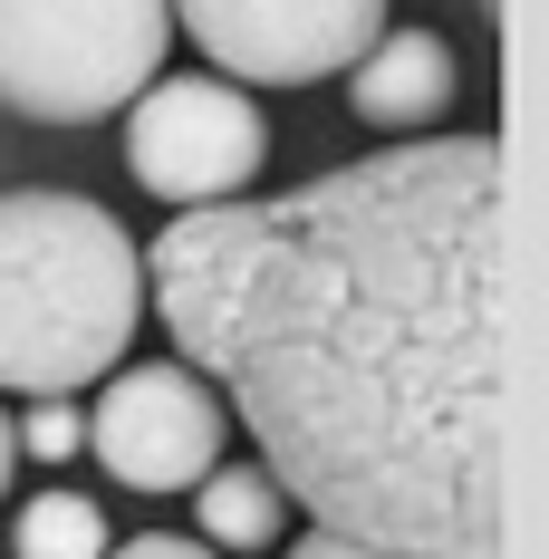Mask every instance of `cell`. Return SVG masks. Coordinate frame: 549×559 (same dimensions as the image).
<instances>
[{
	"mask_svg": "<svg viewBox=\"0 0 549 559\" xmlns=\"http://www.w3.org/2000/svg\"><path fill=\"white\" fill-rule=\"evenodd\" d=\"M145 289L319 531L501 559L511 165L492 126L395 135L299 193L193 203L145 251Z\"/></svg>",
	"mask_w": 549,
	"mask_h": 559,
	"instance_id": "1",
	"label": "cell"
},
{
	"mask_svg": "<svg viewBox=\"0 0 549 559\" xmlns=\"http://www.w3.org/2000/svg\"><path fill=\"white\" fill-rule=\"evenodd\" d=\"M145 319V251L107 203L20 183L0 193V386L77 395L126 367Z\"/></svg>",
	"mask_w": 549,
	"mask_h": 559,
	"instance_id": "2",
	"label": "cell"
},
{
	"mask_svg": "<svg viewBox=\"0 0 549 559\" xmlns=\"http://www.w3.org/2000/svg\"><path fill=\"white\" fill-rule=\"evenodd\" d=\"M174 39V0H0V107L29 126L116 116Z\"/></svg>",
	"mask_w": 549,
	"mask_h": 559,
	"instance_id": "3",
	"label": "cell"
},
{
	"mask_svg": "<svg viewBox=\"0 0 549 559\" xmlns=\"http://www.w3.org/2000/svg\"><path fill=\"white\" fill-rule=\"evenodd\" d=\"M261 165H271V126L241 78H165L155 68L126 97V174L174 213L231 203Z\"/></svg>",
	"mask_w": 549,
	"mask_h": 559,
	"instance_id": "4",
	"label": "cell"
},
{
	"mask_svg": "<svg viewBox=\"0 0 549 559\" xmlns=\"http://www.w3.org/2000/svg\"><path fill=\"white\" fill-rule=\"evenodd\" d=\"M174 29L241 87H319L385 29V0H174Z\"/></svg>",
	"mask_w": 549,
	"mask_h": 559,
	"instance_id": "5",
	"label": "cell"
},
{
	"mask_svg": "<svg viewBox=\"0 0 549 559\" xmlns=\"http://www.w3.org/2000/svg\"><path fill=\"white\" fill-rule=\"evenodd\" d=\"M222 395L193 367H107V395L87 405V453L126 492H193L222 463Z\"/></svg>",
	"mask_w": 549,
	"mask_h": 559,
	"instance_id": "6",
	"label": "cell"
},
{
	"mask_svg": "<svg viewBox=\"0 0 549 559\" xmlns=\"http://www.w3.org/2000/svg\"><path fill=\"white\" fill-rule=\"evenodd\" d=\"M453 97H463V58L443 49L434 29H377L347 58V107L377 135H425Z\"/></svg>",
	"mask_w": 549,
	"mask_h": 559,
	"instance_id": "7",
	"label": "cell"
},
{
	"mask_svg": "<svg viewBox=\"0 0 549 559\" xmlns=\"http://www.w3.org/2000/svg\"><path fill=\"white\" fill-rule=\"evenodd\" d=\"M193 511H203L213 550H271V540H279V511H289V492H279L261 463H213V473L193 483Z\"/></svg>",
	"mask_w": 549,
	"mask_h": 559,
	"instance_id": "8",
	"label": "cell"
},
{
	"mask_svg": "<svg viewBox=\"0 0 549 559\" xmlns=\"http://www.w3.org/2000/svg\"><path fill=\"white\" fill-rule=\"evenodd\" d=\"M10 550L20 559H97L107 550V511H97V492H29L10 511Z\"/></svg>",
	"mask_w": 549,
	"mask_h": 559,
	"instance_id": "9",
	"label": "cell"
},
{
	"mask_svg": "<svg viewBox=\"0 0 549 559\" xmlns=\"http://www.w3.org/2000/svg\"><path fill=\"white\" fill-rule=\"evenodd\" d=\"M10 444L29 453V463H68V453L87 444V415H77L68 395H39V405H29V415L10 425Z\"/></svg>",
	"mask_w": 549,
	"mask_h": 559,
	"instance_id": "10",
	"label": "cell"
},
{
	"mask_svg": "<svg viewBox=\"0 0 549 559\" xmlns=\"http://www.w3.org/2000/svg\"><path fill=\"white\" fill-rule=\"evenodd\" d=\"M97 559H222L213 540H174V531H145V540H107Z\"/></svg>",
	"mask_w": 549,
	"mask_h": 559,
	"instance_id": "11",
	"label": "cell"
},
{
	"mask_svg": "<svg viewBox=\"0 0 549 559\" xmlns=\"http://www.w3.org/2000/svg\"><path fill=\"white\" fill-rule=\"evenodd\" d=\"M289 559H405V550H377V540H347V531H319V521H309V540Z\"/></svg>",
	"mask_w": 549,
	"mask_h": 559,
	"instance_id": "12",
	"label": "cell"
},
{
	"mask_svg": "<svg viewBox=\"0 0 549 559\" xmlns=\"http://www.w3.org/2000/svg\"><path fill=\"white\" fill-rule=\"evenodd\" d=\"M10 463H20V444H10V405H0V502H10Z\"/></svg>",
	"mask_w": 549,
	"mask_h": 559,
	"instance_id": "13",
	"label": "cell"
},
{
	"mask_svg": "<svg viewBox=\"0 0 549 559\" xmlns=\"http://www.w3.org/2000/svg\"><path fill=\"white\" fill-rule=\"evenodd\" d=\"M482 10H492V20H501V0H482Z\"/></svg>",
	"mask_w": 549,
	"mask_h": 559,
	"instance_id": "14",
	"label": "cell"
}]
</instances>
